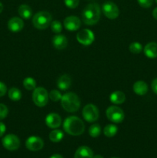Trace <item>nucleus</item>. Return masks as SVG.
I'll use <instances>...</instances> for the list:
<instances>
[{"label": "nucleus", "mask_w": 157, "mask_h": 158, "mask_svg": "<svg viewBox=\"0 0 157 158\" xmlns=\"http://www.w3.org/2000/svg\"><path fill=\"white\" fill-rule=\"evenodd\" d=\"M64 131L72 136H79L85 131V124L83 120L75 116H70L65 119L63 123Z\"/></svg>", "instance_id": "nucleus-1"}, {"label": "nucleus", "mask_w": 157, "mask_h": 158, "mask_svg": "<svg viewBox=\"0 0 157 158\" xmlns=\"http://www.w3.org/2000/svg\"><path fill=\"white\" fill-rule=\"evenodd\" d=\"M101 15V9L97 3H90L83 9V19L85 24L93 26L99 22Z\"/></svg>", "instance_id": "nucleus-2"}, {"label": "nucleus", "mask_w": 157, "mask_h": 158, "mask_svg": "<svg viewBox=\"0 0 157 158\" xmlns=\"http://www.w3.org/2000/svg\"><path fill=\"white\" fill-rule=\"evenodd\" d=\"M61 105L67 112L74 113L79 109L81 101L78 96L74 93H66L62 97Z\"/></svg>", "instance_id": "nucleus-3"}, {"label": "nucleus", "mask_w": 157, "mask_h": 158, "mask_svg": "<svg viewBox=\"0 0 157 158\" xmlns=\"http://www.w3.org/2000/svg\"><path fill=\"white\" fill-rule=\"evenodd\" d=\"M52 23V15L47 11H40L32 18L33 26L38 29H45Z\"/></svg>", "instance_id": "nucleus-4"}, {"label": "nucleus", "mask_w": 157, "mask_h": 158, "mask_svg": "<svg viewBox=\"0 0 157 158\" xmlns=\"http://www.w3.org/2000/svg\"><path fill=\"white\" fill-rule=\"evenodd\" d=\"M49 94L47 90L43 87H37L34 89L32 94V100L38 107H43L49 101Z\"/></svg>", "instance_id": "nucleus-5"}, {"label": "nucleus", "mask_w": 157, "mask_h": 158, "mask_svg": "<svg viewBox=\"0 0 157 158\" xmlns=\"http://www.w3.org/2000/svg\"><path fill=\"white\" fill-rule=\"evenodd\" d=\"M106 117L110 121L115 123H119L124 120L125 114L121 108L116 106H111L106 110Z\"/></svg>", "instance_id": "nucleus-6"}, {"label": "nucleus", "mask_w": 157, "mask_h": 158, "mask_svg": "<svg viewBox=\"0 0 157 158\" xmlns=\"http://www.w3.org/2000/svg\"><path fill=\"white\" fill-rule=\"evenodd\" d=\"M83 117L89 123H93L99 118V110L92 103L86 105L83 110Z\"/></svg>", "instance_id": "nucleus-7"}, {"label": "nucleus", "mask_w": 157, "mask_h": 158, "mask_svg": "<svg viewBox=\"0 0 157 158\" xmlns=\"http://www.w3.org/2000/svg\"><path fill=\"white\" fill-rule=\"evenodd\" d=\"M2 146L6 150L10 151H16L20 147V140L15 134H9L5 136L2 140Z\"/></svg>", "instance_id": "nucleus-8"}, {"label": "nucleus", "mask_w": 157, "mask_h": 158, "mask_svg": "<svg viewBox=\"0 0 157 158\" xmlns=\"http://www.w3.org/2000/svg\"><path fill=\"white\" fill-rule=\"evenodd\" d=\"M102 10H103V14L106 15L109 19H115L118 18L119 15V8L115 3L112 2H106L103 3L102 6Z\"/></svg>", "instance_id": "nucleus-9"}, {"label": "nucleus", "mask_w": 157, "mask_h": 158, "mask_svg": "<svg viewBox=\"0 0 157 158\" xmlns=\"http://www.w3.org/2000/svg\"><path fill=\"white\" fill-rule=\"evenodd\" d=\"M77 41L84 46H89L95 40V35L89 29H82L76 35Z\"/></svg>", "instance_id": "nucleus-10"}, {"label": "nucleus", "mask_w": 157, "mask_h": 158, "mask_svg": "<svg viewBox=\"0 0 157 158\" xmlns=\"http://www.w3.org/2000/svg\"><path fill=\"white\" fill-rule=\"evenodd\" d=\"M44 146V142L42 139L36 136L29 137L26 141V147L28 150L31 151H38L42 149Z\"/></svg>", "instance_id": "nucleus-11"}, {"label": "nucleus", "mask_w": 157, "mask_h": 158, "mask_svg": "<svg viewBox=\"0 0 157 158\" xmlns=\"http://www.w3.org/2000/svg\"><path fill=\"white\" fill-rule=\"evenodd\" d=\"M64 26L69 31H76L81 26V21L75 15H70L64 19Z\"/></svg>", "instance_id": "nucleus-12"}, {"label": "nucleus", "mask_w": 157, "mask_h": 158, "mask_svg": "<svg viewBox=\"0 0 157 158\" xmlns=\"http://www.w3.org/2000/svg\"><path fill=\"white\" fill-rule=\"evenodd\" d=\"M62 119L58 114L51 113L48 114L46 117V123L49 128L55 129L61 125Z\"/></svg>", "instance_id": "nucleus-13"}, {"label": "nucleus", "mask_w": 157, "mask_h": 158, "mask_svg": "<svg viewBox=\"0 0 157 158\" xmlns=\"http://www.w3.org/2000/svg\"><path fill=\"white\" fill-rule=\"evenodd\" d=\"M24 27V23L22 19L18 17H12L8 22V28L10 31L13 32H17L21 31Z\"/></svg>", "instance_id": "nucleus-14"}, {"label": "nucleus", "mask_w": 157, "mask_h": 158, "mask_svg": "<svg viewBox=\"0 0 157 158\" xmlns=\"http://www.w3.org/2000/svg\"><path fill=\"white\" fill-rule=\"evenodd\" d=\"M52 45L56 49H64L68 45V40L64 35L57 34L52 38Z\"/></svg>", "instance_id": "nucleus-15"}, {"label": "nucleus", "mask_w": 157, "mask_h": 158, "mask_svg": "<svg viewBox=\"0 0 157 158\" xmlns=\"http://www.w3.org/2000/svg\"><path fill=\"white\" fill-rule=\"evenodd\" d=\"M93 152L87 146H81L76 150L74 158H92Z\"/></svg>", "instance_id": "nucleus-16"}, {"label": "nucleus", "mask_w": 157, "mask_h": 158, "mask_svg": "<svg viewBox=\"0 0 157 158\" xmlns=\"http://www.w3.org/2000/svg\"><path fill=\"white\" fill-rule=\"evenodd\" d=\"M71 83H72L71 77L67 74H63L58 79L57 86L61 90H67L71 86Z\"/></svg>", "instance_id": "nucleus-17"}, {"label": "nucleus", "mask_w": 157, "mask_h": 158, "mask_svg": "<svg viewBox=\"0 0 157 158\" xmlns=\"http://www.w3.org/2000/svg\"><path fill=\"white\" fill-rule=\"evenodd\" d=\"M132 89H133L134 93L136 94L137 95L143 96L147 94L149 87H148L147 83H145L144 81L139 80V81L135 82L134 83L133 86H132Z\"/></svg>", "instance_id": "nucleus-18"}, {"label": "nucleus", "mask_w": 157, "mask_h": 158, "mask_svg": "<svg viewBox=\"0 0 157 158\" xmlns=\"http://www.w3.org/2000/svg\"><path fill=\"white\" fill-rule=\"evenodd\" d=\"M144 54L148 58L154 59L157 57V43L151 42L144 47Z\"/></svg>", "instance_id": "nucleus-19"}, {"label": "nucleus", "mask_w": 157, "mask_h": 158, "mask_svg": "<svg viewBox=\"0 0 157 158\" xmlns=\"http://www.w3.org/2000/svg\"><path fill=\"white\" fill-rule=\"evenodd\" d=\"M109 100H110V101L112 103H115V104H122L126 100V95L122 91L117 90L111 94L110 97H109Z\"/></svg>", "instance_id": "nucleus-20"}, {"label": "nucleus", "mask_w": 157, "mask_h": 158, "mask_svg": "<svg viewBox=\"0 0 157 158\" xmlns=\"http://www.w3.org/2000/svg\"><path fill=\"white\" fill-rule=\"evenodd\" d=\"M18 12L22 18L25 19H29L32 15V10L29 6L26 4H22L18 7Z\"/></svg>", "instance_id": "nucleus-21"}, {"label": "nucleus", "mask_w": 157, "mask_h": 158, "mask_svg": "<svg viewBox=\"0 0 157 158\" xmlns=\"http://www.w3.org/2000/svg\"><path fill=\"white\" fill-rule=\"evenodd\" d=\"M63 137H64L63 132L60 130H54L49 134V139L51 141L54 142V143L60 142L62 140Z\"/></svg>", "instance_id": "nucleus-22"}, {"label": "nucleus", "mask_w": 157, "mask_h": 158, "mask_svg": "<svg viewBox=\"0 0 157 158\" xmlns=\"http://www.w3.org/2000/svg\"><path fill=\"white\" fill-rule=\"evenodd\" d=\"M9 97L13 101H18L22 98V92L19 89L16 87L11 88L9 90Z\"/></svg>", "instance_id": "nucleus-23"}, {"label": "nucleus", "mask_w": 157, "mask_h": 158, "mask_svg": "<svg viewBox=\"0 0 157 158\" xmlns=\"http://www.w3.org/2000/svg\"><path fill=\"white\" fill-rule=\"evenodd\" d=\"M118 132V127L114 124H108L103 130L105 136L107 137H112Z\"/></svg>", "instance_id": "nucleus-24"}, {"label": "nucleus", "mask_w": 157, "mask_h": 158, "mask_svg": "<svg viewBox=\"0 0 157 158\" xmlns=\"http://www.w3.org/2000/svg\"><path fill=\"white\" fill-rule=\"evenodd\" d=\"M23 86L27 90H34L36 88V81L32 77H26L23 80Z\"/></svg>", "instance_id": "nucleus-25"}, {"label": "nucleus", "mask_w": 157, "mask_h": 158, "mask_svg": "<svg viewBox=\"0 0 157 158\" xmlns=\"http://www.w3.org/2000/svg\"><path fill=\"white\" fill-rule=\"evenodd\" d=\"M101 131H102V129H101V127L99 126V124H98V123H94V124H92V126L89 127V134L91 137L95 138V137H99V136L100 135Z\"/></svg>", "instance_id": "nucleus-26"}, {"label": "nucleus", "mask_w": 157, "mask_h": 158, "mask_svg": "<svg viewBox=\"0 0 157 158\" xmlns=\"http://www.w3.org/2000/svg\"><path fill=\"white\" fill-rule=\"evenodd\" d=\"M143 50V46L139 43L134 42L129 45V51L133 54H139Z\"/></svg>", "instance_id": "nucleus-27"}, {"label": "nucleus", "mask_w": 157, "mask_h": 158, "mask_svg": "<svg viewBox=\"0 0 157 158\" xmlns=\"http://www.w3.org/2000/svg\"><path fill=\"white\" fill-rule=\"evenodd\" d=\"M51 29L53 32L55 33H59L62 30V23H60L58 20H54L51 23Z\"/></svg>", "instance_id": "nucleus-28"}, {"label": "nucleus", "mask_w": 157, "mask_h": 158, "mask_svg": "<svg viewBox=\"0 0 157 158\" xmlns=\"http://www.w3.org/2000/svg\"><path fill=\"white\" fill-rule=\"evenodd\" d=\"M62 97V96L61 93L57 89H52L49 94V97L54 102H58V100H61Z\"/></svg>", "instance_id": "nucleus-29"}, {"label": "nucleus", "mask_w": 157, "mask_h": 158, "mask_svg": "<svg viewBox=\"0 0 157 158\" xmlns=\"http://www.w3.org/2000/svg\"><path fill=\"white\" fill-rule=\"evenodd\" d=\"M8 114H9V110H8L7 106L5 104L0 103V120L6 118Z\"/></svg>", "instance_id": "nucleus-30"}, {"label": "nucleus", "mask_w": 157, "mask_h": 158, "mask_svg": "<svg viewBox=\"0 0 157 158\" xmlns=\"http://www.w3.org/2000/svg\"><path fill=\"white\" fill-rule=\"evenodd\" d=\"M64 2L69 9H75L78 6L79 0H64Z\"/></svg>", "instance_id": "nucleus-31"}, {"label": "nucleus", "mask_w": 157, "mask_h": 158, "mask_svg": "<svg viewBox=\"0 0 157 158\" xmlns=\"http://www.w3.org/2000/svg\"><path fill=\"white\" fill-rule=\"evenodd\" d=\"M139 5L143 8H149L152 6L153 0H137Z\"/></svg>", "instance_id": "nucleus-32"}, {"label": "nucleus", "mask_w": 157, "mask_h": 158, "mask_svg": "<svg viewBox=\"0 0 157 158\" xmlns=\"http://www.w3.org/2000/svg\"><path fill=\"white\" fill-rule=\"evenodd\" d=\"M6 92H7V87L6 84L0 81V97H3L6 94Z\"/></svg>", "instance_id": "nucleus-33"}, {"label": "nucleus", "mask_w": 157, "mask_h": 158, "mask_svg": "<svg viewBox=\"0 0 157 158\" xmlns=\"http://www.w3.org/2000/svg\"><path fill=\"white\" fill-rule=\"evenodd\" d=\"M6 127L2 122H0V137H2L4 134L6 133Z\"/></svg>", "instance_id": "nucleus-34"}, {"label": "nucleus", "mask_w": 157, "mask_h": 158, "mask_svg": "<svg viewBox=\"0 0 157 158\" xmlns=\"http://www.w3.org/2000/svg\"><path fill=\"white\" fill-rule=\"evenodd\" d=\"M151 86H152V91H153L155 94H157V78L154 79V80H152Z\"/></svg>", "instance_id": "nucleus-35"}, {"label": "nucleus", "mask_w": 157, "mask_h": 158, "mask_svg": "<svg viewBox=\"0 0 157 158\" xmlns=\"http://www.w3.org/2000/svg\"><path fill=\"white\" fill-rule=\"evenodd\" d=\"M152 16H153V18L157 20V7L153 9V11H152Z\"/></svg>", "instance_id": "nucleus-36"}, {"label": "nucleus", "mask_w": 157, "mask_h": 158, "mask_svg": "<svg viewBox=\"0 0 157 158\" xmlns=\"http://www.w3.org/2000/svg\"><path fill=\"white\" fill-rule=\"evenodd\" d=\"M50 158H63V157H62V156H61L60 154H53V155L51 156Z\"/></svg>", "instance_id": "nucleus-37"}, {"label": "nucleus", "mask_w": 157, "mask_h": 158, "mask_svg": "<svg viewBox=\"0 0 157 158\" xmlns=\"http://www.w3.org/2000/svg\"><path fill=\"white\" fill-rule=\"evenodd\" d=\"M92 158H104V157H103V156L99 155V154H97V155L93 156V157H92Z\"/></svg>", "instance_id": "nucleus-38"}, {"label": "nucleus", "mask_w": 157, "mask_h": 158, "mask_svg": "<svg viewBox=\"0 0 157 158\" xmlns=\"http://www.w3.org/2000/svg\"><path fill=\"white\" fill-rule=\"evenodd\" d=\"M2 10H3V5H2V3L0 2V13L2 12Z\"/></svg>", "instance_id": "nucleus-39"}, {"label": "nucleus", "mask_w": 157, "mask_h": 158, "mask_svg": "<svg viewBox=\"0 0 157 158\" xmlns=\"http://www.w3.org/2000/svg\"><path fill=\"white\" fill-rule=\"evenodd\" d=\"M155 2H156V3H157V0H155Z\"/></svg>", "instance_id": "nucleus-40"}, {"label": "nucleus", "mask_w": 157, "mask_h": 158, "mask_svg": "<svg viewBox=\"0 0 157 158\" xmlns=\"http://www.w3.org/2000/svg\"><path fill=\"white\" fill-rule=\"evenodd\" d=\"M112 158H118V157H112Z\"/></svg>", "instance_id": "nucleus-41"}]
</instances>
